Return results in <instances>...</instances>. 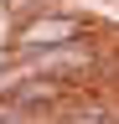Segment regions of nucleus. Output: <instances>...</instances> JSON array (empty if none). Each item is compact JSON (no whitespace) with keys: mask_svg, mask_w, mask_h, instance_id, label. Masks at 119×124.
<instances>
[{"mask_svg":"<svg viewBox=\"0 0 119 124\" xmlns=\"http://www.w3.org/2000/svg\"><path fill=\"white\" fill-rule=\"evenodd\" d=\"M41 5H62V0H5L10 16H26V10H41Z\"/></svg>","mask_w":119,"mask_h":124,"instance_id":"f03ea898","label":"nucleus"},{"mask_svg":"<svg viewBox=\"0 0 119 124\" xmlns=\"http://www.w3.org/2000/svg\"><path fill=\"white\" fill-rule=\"evenodd\" d=\"M72 41H98V36H93V16H83L72 0H62V5L16 16L0 57H31V52H52V46H72Z\"/></svg>","mask_w":119,"mask_h":124,"instance_id":"f257e3e1","label":"nucleus"}]
</instances>
